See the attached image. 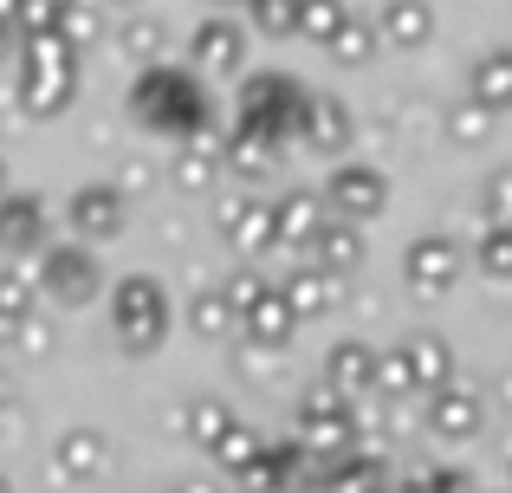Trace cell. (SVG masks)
I'll return each instance as SVG.
<instances>
[{"label":"cell","instance_id":"cell-22","mask_svg":"<svg viewBox=\"0 0 512 493\" xmlns=\"http://www.w3.org/2000/svg\"><path fill=\"white\" fill-rule=\"evenodd\" d=\"M331 59H338V65H370L376 59V52H383V46H376V26L370 20H357V13H350V20L338 26V33H331Z\"/></svg>","mask_w":512,"mask_h":493},{"label":"cell","instance_id":"cell-17","mask_svg":"<svg viewBox=\"0 0 512 493\" xmlns=\"http://www.w3.org/2000/svg\"><path fill=\"white\" fill-rule=\"evenodd\" d=\"M363 390H376V351L370 344H338L331 351V396H363Z\"/></svg>","mask_w":512,"mask_h":493},{"label":"cell","instance_id":"cell-7","mask_svg":"<svg viewBox=\"0 0 512 493\" xmlns=\"http://www.w3.org/2000/svg\"><path fill=\"white\" fill-rule=\"evenodd\" d=\"M325 202L344 215V228L376 221V215H383V202H389V176H383V169H370V163H338V169H331V182H325Z\"/></svg>","mask_w":512,"mask_h":493},{"label":"cell","instance_id":"cell-25","mask_svg":"<svg viewBox=\"0 0 512 493\" xmlns=\"http://www.w3.org/2000/svg\"><path fill=\"white\" fill-rule=\"evenodd\" d=\"M247 20H253V33H266V39H292L299 0H247Z\"/></svg>","mask_w":512,"mask_h":493},{"label":"cell","instance_id":"cell-18","mask_svg":"<svg viewBox=\"0 0 512 493\" xmlns=\"http://www.w3.org/2000/svg\"><path fill=\"white\" fill-rule=\"evenodd\" d=\"M240 318H247V331H253L260 344H286V338H292V325H299V318H292V305H286V292H279V286H260V299H253V305H247Z\"/></svg>","mask_w":512,"mask_h":493},{"label":"cell","instance_id":"cell-12","mask_svg":"<svg viewBox=\"0 0 512 493\" xmlns=\"http://www.w3.org/2000/svg\"><path fill=\"white\" fill-rule=\"evenodd\" d=\"M72 228L85 234V241H111V234H124V189H111V182H85V189L72 195Z\"/></svg>","mask_w":512,"mask_h":493},{"label":"cell","instance_id":"cell-27","mask_svg":"<svg viewBox=\"0 0 512 493\" xmlns=\"http://www.w3.org/2000/svg\"><path fill=\"white\" fill-rule=\"evenodd\" d=\"M214 176H221V156H214V150H195V143H182V156H175V182H182V189H208Z\"/></svg>","mask_w":512,"mask_h":493},{"label":"cell","instance_id":"cell-8","mask_svg":"<svg viewBox=\"0 0 512 493\" xmlns=\"http://www.w3.org/2000/svg\"><path fill=\"white\" fill-rule=\"evenodd\" d=\"M350 137H357V124H350V104L331 98V91H312L305 98V124H299V143L318 156H338L350 150Z\"/></svg>","mask_w":512,"mask_h":493},{"label":"cell","instance_id":"cell-30","mask_svg":"<svg viewBox=\"0 0 512 493\" xmlns=\"http://www.w3.org/2000/svg\"><path fill=\"white\" fill-rule=\"evenodd\" d=\"M188 325H195V331H208V338H221V331L234 325V312H227V299H221V292H201V299L188 305Z\"/></svg>","mask_w":512,"mask_h":493},{"label":"cell","instance_id":"cell-11","mask_svg":"<svg viewBox=\"0 0 512 493\" xmlns=\"http://www.w3.org/2000/svg\"><path fill=\"white\" fill-rule=\"evenodd\" d=\"M402 273H409L415 292H441L461 279V247L448 241V234H422V241L409 247V260H402Z\"/></svg>","mask_w":512,"mask_h":493},{"label":"cell","instance_id":"cell-4","mask_svg":"<svg viewBox=\"0 0 512 493\" xmlns=\"http://www.w3.org/2000/svg\"><path fill=\"white\" fill-rule=\"evenodd\" d=\"M111 318H117V338H124V351L150 357L156 344L169 338V292H163V279L130 273L124 286H117V299H111Z\"/></svg>","mask_w":512,"mask_h":493},{"label":"cell","instance_id":"cell-9","mask_svg":"<svg viewBox=\"0 0 512 493\" xmlns=\"http://www.w3.org/2000/svg\"><path fill=\"white\" fill-rule=\"evenodd\" d=\"M376 46H396V52H415L435 39V7L428 0H383V13H376Z\"/></svg>","mask_w":512,"mask_h":493},{"label":"cell","instance_id":"cell-23","mask_svg":"<svg viewBox=\"0 0 512 493\" xmlns=\"http://www.w3.org/2000/svg\"><path fill=\"white\" fill-rule=\"evenodd\" d=\"M273 163H279V150L260 143V137H240V130H234V137L221 143V169H234V176H266Z\"/></svg>","mask_w":512,"mask_h":493},{"label":"cell","instance_id":"cell-10","mask_svg":"<svg viewBox=\"0 0 512 493\" xmlns=\"http://www.w3.org/2000/svg\"><path fill=\"white\" fill-rule=\"evenodd\" d=\"M221 234H227V247H240V253H266L273 247V202H260V195H227Z\"/></svg>","mask_w":512,"mask_h":493},{"label":"cell","instance_id":"cell-28","mask_svg":"<svg viewBox=\"0 0 512 493\" xmlns=\"http://www.w3.org/2000/svg\"><path fill=\"white\" fill-rule=\"evenodd\" d=\"M474 260H480V273H487V279H512V228H487Z\"/></svg>","mask_w":512,"mask_h":493},{"label":"cell","instance_id":"cell-20","mask_svg":"<svg viewBox=\"0 0 512 493\" xmlns=\"http://www.w3.org/2000/svg\"><path fill=\"white\" fill-rule=\"evenodd\" d=\"M312 247H318V253H312V273H325V279H338V273H350V266L363 260L357 228H344V221H338V228H318Z\"/></svg>","mask_w":512,"mask_h":493},{"label":"cell","instance_id":"cell-32","mask_svg":"<svg viewBox=\"0 0 512 493\" xmlns=\"http://www.w3.org/2000/svg\"><path fill=\"white\" fill-rule=\"evenodd\" d=\"M487 215H493V228H512V176L487 182Z\"/></svg>","mask_w":512,"mask_h":493},{"label":"cell","instance_id":"cell-19","mask_svg":"<svg viewBox=\"0 0 512 493\" xmlns=\"http://www.w3.org/2000/svg\"><path fill=\"white\" fill-rule=\"evenodd\" d=\"M428 422H435V435H448V442H467V435L480 429V396L474 390H441L435 409H428Z\"/></svg>","mask_w":512,"mask_h":493},{"label":"cell","instance_id":"cell-36","mask_svg":"<svg viewBox=\"0 0 512 493\" xmlns=\"http://www.w3.org/2000/svg\"><path fill=\"white\" fill-rule=\"evenodd\" d=\"M0 493H7V487H0Z\"/></svg>","mask_w":512,"mask_h":493},{"label":"cell","instance_id":"cell-2","mask_svg":"<svg viewBox=\"0 0 512 493\" xmlns=\"http://www.w3.org/2000/svg\"><path fill=\"white\" fill-rule=\"evenodd\" d=\"M13 91L26 117H59L78 98V46L59 33H33L13 46Z\"/></svg>","mask_w":512,"mask_h":493},{"label":"cell","instance_id":"cell-16","mask_svg":"<svg viewBox=\"0 0 512 493\" xmlns=\"http://www.w3.org/2000/svg\"><path fill=\"white\" fill-rule=\"evenodd\" d=\"M396 364H402V377H409V390H441V377L454 370V351L435 338V331H422V338H409L396 351Z\"/></svg>","mask_w":512,"mask_h":493},{"label":"cell","instance_id":"cell-26","mask_svg":"<svg viewBox=\"0 0 512 493\" xmlns=\"http://www.w3.org/2000/svg\"><path fill=\"white\" fill-rule=\"evenodd\" d=\"M286 305H292V318H318V312L331 305V279H325V273H299V279L286 286Z\"/></svg>","mask_w":512,"mask_h":493},{"label":"cell","instance_id":"cell-5","mask_svg":"<svg viewBox=\"0 0 512 493\" xmlns=\"http://www.w3.org/2000/svg\"><path fill=\"white\" fill-rule=\"evenodd\" d=\"M247 26L227 20V13H214V20L195 26V39H188V72L195 78H247Z\"/></svg>","mask_w":512,"mask_h":493},{"label":"cell","instance_id":"cell-15","mask_svg":"<svg viewBox=\"0 0 512 493\" xmlns=\"http://www.w3.org/2000/svg\"><path fill=\"white\" fill-rule=\"evenodd\" d=\"M325 228V202H318V195H279L273 202V247H312V234Z\"/></svg>","mask_w":512,"mask_h":493},{"label":"cell","instance_id":"cell-13","mask_svg":"<svg viewBox=\"0 0 512 493\" xmlns=\"http://www.w3.org/2000/svg\"><path fill=\"white\" fill-rule=\"evenodd\" d=\"M467 104H480L487 117L512 111V46H493V52L474 59V72H467Z\"/></svg>","mask_w":512,"mask_h":493},{"label":"cell","instance_id":"cell-24","mask_svg":"<svg viewBox=\"0 0 512 493\" xmlns=\"http://www.w3.org/2000/svg\"><path fill=\"white\" fill-rule=\"evenodd\" d=\"M59 468H65V474H104V435L72 429V435L59 442Z\"/></svg>","mask_w":512,"mask_h":493},{"label":"cell","instance_id":"cell-6","mask_svg":"<svg viewBox=\"0 0 512 493\" xmlns=\"http://www.w3.org/2000/svg\"><path fill=\"white\" fill-rule=\"evenodd\" d=\"M39 286H46L59 305H91L98 286H104V273H98V260H91L85 241H65V247L39 253Z\"/></svg>","mask_w":512,"mask_h":493},{"label":"cell","instance_id":"cell-1","mask_svg":"<svg viewBox=\"0 0 512 493\" xmlns=\"http://www.w3.org/2000/svg\"><path fill=\"white\" fill-rule=\"evenodd\" d=\"M130 117L169 143H201V130H208V91H201V78L188 65H143L130 78Z\"/></svg>","mask_w":512,"mask_h":493},{"label":"cell","instance_id":"cell-34","mask_svg":"<svg viewBox=\"0 0 512 493\" xmlns=\"http://www.w3.org/2000/svg\"><path fill=\"white\" fill-rule=\"evenodd\" d=\"M13 46H20V33H13V20H7V13H0V65L13 59Z\"/></svg>","mask_w":512,"mask_h":493},{"label":"cell","instance_id":"cell-14","mask_svg":"<svg viewBox=\"0 0 512 493\" xmlns=\"http://www.w3.org/2000/svg\"><path fill=\"white\" fill-rule=\"evenodd\" d=\"M0 247L7 253L46 247V202L39 195H0Z\"/></svg>","mask_w":512,"mask_h":493},{"label":"cell","instance_id":"cell-29","mask_svg":"<svg viewBox=\"0 0 512 493\" xmlns=\"http://www.w3.org/2000/svg\"><path fill=\"white\" fill-rule=\"evenodd\" d=\"M487 130H493V117L480 111V104H467V98H461V104H454V111H448V137L461 143V150H474V143L487 137Z\"/></svg>","mask_w":512,"mask_h":493},{"label":"cell","instance_id":"cell-21","mask_svg":"<svg viewBox=\"0 0 512 493\" xmlns=\"http://www.w3.org/2000/svg\"><path fill=\"white\" fill-rule=\"evenodd\" d=\"M350 20L344 0H299V20H292V39H312V46H331V33Z\"/></svg>","mask_w":512,"mask_h":493},{"label":"cell","instance_id":"cell-33","mask_svg":"<svg viewBox=\"0 0 512 493\" xmlns=\"http://www.w3.org/2000/svg\"><path fill=\"white\" fill-rule=\"evenodd\" d=\"M124 39H130V52H156V46H163V26H143V20H137Z\"/></svg>","mask_w":512,"mask_h":493},{"label":"cell","instance_id":"cell-35","mask_svg":"<svg viewBox=\"0 0 512 493\" xmlns=\"http://www.w3.org/2000/svg\"><path fill=\"white\" fill-rule=\"evenodd\" d=\"M0 195H7V163H0Z\"/></svg>","mask_w":512,"mask_h":493},{"label":"cell","instance_id":"cell-3","mask_svg":"<svg viewBox=\"0 0 512 493\" xmlns=\"http://www.w3.org/2000/svg\"><path fill=\"white\" fill-rule=\"evenodd\" d=\"M305 98H312V85H299L292 72H247L240 78V98H234V117H240L234 130L286 150V143H299Z\"/></svg>","mask_w":512,"mask_h":493},{"label":"cell","instance_id":"cell-31","mask_svg":"<svg viewBox=\"0 0 512 493\" xmlns=\"http://www.w3.org/2000/svg\"><path fill=\"white\" fill-rule=\"evenodd\" d=\"M221 429H227V409L214 403V396H201V403L188 409V435H195L201 448H214V442H221Z\"/></svg>","mask_w":512,"mask_h":493}]
</instances>
